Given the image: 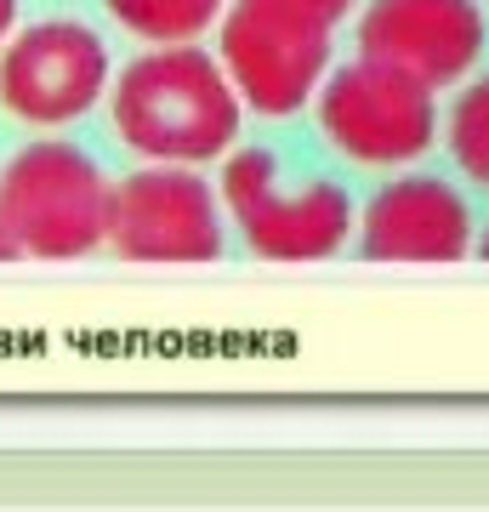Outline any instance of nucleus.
Here are the masks:
<instances>
[{
  "instance_id": "1",
  "label": "nucleus",
  "mask_w": 489,
  "mask_h": 512,
  "mask_svg": "<svg viewBox=\"0 0 489 512\" xmlns=\"http://www.w3.org/2000/svg\"><path fill=\"white\" fill-rule=\"evenodd\" d=\"M109 120L120 143L160 165H205L239 143L245 97L217 52L171 40L131 57L109 86Z\"/></svg>"
},
{
  "instance_id": "2",
  "label": "nucleus",
  "mask_w": 489,
  "mask_h": 512,
  "mask_svg": "<svg viewBox=\"0 0 489 512\" xmlns=\"http://www.w3.org/2000/svg\"><path fill=\"white\" fill-rule=\"evenodd\" d=\"M114 183L80 143L40 137L0 165V228L35 262H80L109 245Z\"/></svg>"
},
{
  "instance_id": "3",
  "label": "nucleus",
  "mask_w": 489,
  "mask_h": 512,
  "mask_svg": "<svg viewBox=\"0 0 489 512\" xmlns=\"http://www.w3.org/2000/svg\"><path fill=\"white\" fill-rule=\"evenodd\" d=\"M313 114L336 154H347L353 165H376V171L416 165L438 137L433 86L364 52L325 74V86L313 92Z\"/></svg>"
},
{
  "instance_id": "4",
  "label": "nucleus",
  "mask_w": 489,
  "mask_h": 512,
  "mask_svg": "<svg viewBox=\"0 0 489 512\" xmlns=\"http://www.w3.org/2000/svg\"><path fill=\"white\" fill-rule=\"evenodd\" d=\"M336 23L296 0H234L217 23V57L245 109L296 114L330 74Z\"/></svg>"
},
{
  "instance_id": "5",
  "label": "nucleus",
  "mask_w": 489,
  "mask_h": 512,
  "mask_svg": "<svg viewBox=\"0 0 489 512\" xmlns=\"http://www.w3.org/2000/svg\"><path fill=\"white\" fill-rule=\"evenodd\" d=\"M109 86V46L80 18H40L0 46V109L23 126H74L109 97Z\"/></svg>"
},
{
  "instance_id": "6",
  "label": "nucleus",
  "mask_w": 489,
  "mask_h": 512,
  "mask_svg": "<svg viewBox=\"0 0 489 512\" xmlns=\"http://www.w3.org/2000/svg\"><path fill=\"white\" fill-rule=\"evenodd\" d=\"M222 211V194L194 165L148 160L114 183L109 251L126 262H217L228 245Z\"/></svg>"
},
{
  "instance_id": "7",
  "label": "nucleus",
  "mask_w": 489,
  "mask_h": 512,
  "mask_svg": "<svg viewBox=\"0 0 489 512\" xmlns=\"http://www.w3.org/2000/svg\"><path fill=\"white\" fill-rule=\"evenodd\" d=\"M359 251L370 262H461L478 251L467 194L438 171H393L359 211Z\"/></svg>"
},
{
  "instance_id": "8",
  "label": "nucleus",
  "mask_w": 489,
  "mask_h": 512,
  "mask_svg": "<svg viewBox=\"0 0 489 512\" xmlns=\"http://www.w3.org/2000/svg\"><path fill=\"white\" fill-rule=\"evenodd\" d=\"M489 23L478 0H370L359 12V52L427 80L461 86L484 57Z\"/></svg>"
},
{
  "instance_id": "9",
  "label": "nucleus",
  "mask_w": 489,
  "mask_h": 512,
  "mask_svg": "<svg viewBox=\"0 0 489 512\" xmlns=\"http://www.w3.org/2000/svg\"><path fill=\"white\" fill-rule=\"evenodd\" d=\"M234 222H239V234H245V245L256 256H268V262H319V256H336L347 245V234H353V200L330 177H313L302 188L273 183Z\"/></svg>"
},
{
  "instance_id": "10",
  "label": "nucleus",
  "mask_w": 489,
  "mask_h": 512,
  "mask_svg": "<svg viewBox=\"0 0 489 512\" xmlns=\"http://www.w3.org/2000/svg\"><path fill=\"white\" fill-rule=\"evenodd\" d=\"M109 18L131 29L148 46H171V40H200L211 23H222L228 0H103Z\"/></svg>"
},
{
  "instance_id": "11",
  "label": "nucleus",
  "mask_w": 489,
  "mask_h": 512,
  "mask_svg": "<svg viewBox=\"0 0 489 512\" xmlns=\"http://www.w3.org/2000/svg\"><path fill=\"white\" fill-rule=\"evenodd\" d=\"M444 143H450V160L461 165V177L489 194V74L461 86V97L444 114Z\"/></svg>"
},
{
  "instance_id": "12",
  "label": "nucleus",
  "mask_w": 489,
  "mask_h": 512,
  "mask_svg": "<svg viewBox=\"0 0 489 512\" xmlns=\"http://www.w3.org/2000/svg\"><path fill=\"white\" fill-rule=\"evenodd\" d=\"M273 183H279V160H273V148H228V154H222L217 194H222V205H228L234 217L251 200H262Z\"/></svg>"
},
{
  "instance_id": "13",
  "label": "nucleus",
  "mask_w": 489,
  "mask_h": 512,
  "mask_svg": "<svg viewBox=\"0 0 489 512\" xmlns=\"http://www.w3.org/2000/svg\"><path fill=\"white\" fill-rule=\"evenodd\" d=\"M296 6H308V12H319V18H330L336 29L347 23V12L359 6V0H296Z\"/></svg>"
},
{
  "instance_id": "14",
  "label": "nucleus",
  "mask_w": 489,
  "mask_h": 512,
  "mask_svg": "<svg viewBox=\"0 0 489 512\" xmlns=\"http://www.w3.org/2000/svg\"><path fill=\"white\" fill-rule=\"evenodd\" d=\"M12 29H18V0H0V46H6Z\"/></svg>"
},
{
  "instance_id": "15",
  "label": "nucleus",
  "mask_w": 489,
  "mask_h": 512,
  "mask_svg": "<svg viewBox=\"0 0 489 512\" xmlns=\"http://www.w3.org/2000/svg\"><path fill=\"white\" fill-rule=\"evenodd\" d=\"M18 239H12V234H6V228H0V262H18Z\"/></svg>"
},
{
  "instance_id": "16",
  "label": "nucleus",
  "mask_w": 489,
  "mask_h": 512,
  "mask_svg": "<svg viewBox=\"0 0 489 512\" xmlns=\"http://www.w3.org/2000/svg\"><path fill=\"white\" fill-rule=\"evenodd\" d=\"M478 256H484V262H489V222H484V228H478Z\"/></svg>"
}]
</instances>
